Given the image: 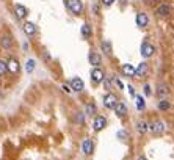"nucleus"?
<instances>
[{
    "instance_id": "f257e3e1",
    "label": "nucleus",
    "mask_w": 174,
    "mask_h": 160,
    "mask_svg": "<svg viewBox=\"0 0 174 160\" xmlns=\"http://www.w3.org/2000/svg\"><path fill=\"white\" fill-rule=\"evenodd\" d=\"M67 8L74 14H80L83 11V3H82V0H69V2H67Z\"/></svg>"
},
{
    "instance_id": "f03ea898",
    "label": "nucleus",
    "mask_w": 174,
    "mask_h": 160,
    "mask_svg": "<svg viewBox=\"0 0 174 160\" xmlns=\"http://www.w3.org/2000/svg\"><path fill=\"white\" fill-rule=\"evenodd\" d=\"M141 55L144 57V58H149V57H152L154 55V52H155V47L152 44H147V42H144L143 45H141Z\"/></svg>"
},
{
    "instance_id": "7ed1b4c3",
    "label": "nucleus",
    "mask_w": 174,
    "mask_h": 160,
    "mask_svg": "<svg viewBox=\"0 0 174 160\" xmlns=\"http://www.w3.org/2000/svg\"><path fill=\"white\" fill-rule=\"evenodd\" d=\"M149 129H151V132H154V133H163L166 126H165L163 121H154L151 126H149Z\"/></svg>"
},
{
    "instance_id": "20e7f679",
    "label": "nucleus",
    "mask_w": 174,
    "mask_h": 160,
    "mask_svg": "<svg viewBox=\"0 0 174 160\" xmlns=\"http://www.w3.org/2000/svg\"><path fill=\"white\" fill-rule=\"evenodd\" d=\"M91 80L94 83H101L104 80V71L102 69H99V67H96V69L91 71Z\"/></svg>"
},
{
    "instance_id": "39448f33",
    "label": "nucleus",
    "mask_w": 174,
    "mask_h": 160,
    "mask_svg": "<svg viewBox=\"0 0 174 160\" xmlns=\"http://www.w3.org/2000/svg\"><path fill=\"white\" fill-rule=\"evenodd\" d=\"M7 67H8V71H10L11 74H17V72H19V61H17L16 58H10V60L7 61Z\"/></svg>"
},
{
    "instance_id": "423d86ee",
    "label": "nucleus",
    "mask_w": 174,
    "mask_h": 160,
    "mask_svg": "<svg viewBox=\"0 0 174 160\" xmlns=\"http://www.w3.org/2000/svg\"><path fill=\"white\" fill-rule=\"evenodd\" d=\"M105 126H107V119H105L104 116H97V118L94 119V124H93V127H94V130H96V132L102 130Z\"/></svg>"
},
{
    "instance_id": "0eeeda50",
    "label": "nucleus",
    "mask_w": 174,
    "mask_h": 160,
    "mask_svg": "<svg viewBox=\"0 0 174 160\" xmlns=\"http://www.w3.org/2000/svg\"><path fill=\"white\" fill-rule=\"evenodd\" d=\"M71 89H74V91H77V93H80V91L83 89V80L79 79V77L72 79V80H71Z\"/></svg>"
},
{
    "instance_id": "6e6552de",
    "label": "nucleus",
    "mask_w": 174,
    "mask_h": 160,
    "mask_svg": "<svg viewBox=\"0 0 174 160\" xmlns=\"http://www.w3.org/2000/svg\"><path fill=\"white\" fill-rule=\"evenodd\" d=\"M116 101H118L116 96L110 93V94H107V96L104 97V105H105L107 108H113V107L116 105Z\"/></svg>"
},
{
    "instance_id": "1a4fd4ad",
    "label": "nucleus",
    "mask_w": 174,
    "mask_h": 160,
    "mask_svg": "<svg viewBox=\"0 0 174 160\" xmlns=\"http://www.w3.org/2000/svg\"><path fill=\"white\" fill-rule=\"evenodd\" d=\"M146 72H147V63H140L138 64V67L135 69V77H143V76H146Z\"/></svg>"
},
{
    "instance_id": "9d476101",
    "label": "nucleus",
    "mask_w": 174,
    "mask_h": 160,
    "mask_svg": "<svg viewBox=\"0 0 174 160\" xmlns=\"http://www.w3.org/2000/svg\"><path fill=\"white\" fill-rule=\"evenodd\" d=\"M24 32H25V35H28V36L35 35L36 33V27H35L33 22H25V24H24Z\"/></svg>"
},
{
    "instance_id": "9b49d317",
    "label": "nucleus",
    "mask_w": 174,
    "mask_h": 160,
    "mask_svg": "<svg viewBox=\"0 0 174 160\" xmlns=\"http://www.w3.org/2000/svg\"><path fill=\"white\" fill-rule=\"evenodd\" d=\"M93 149H94L93 141H91V140H85V141H83V145H82V151H83V154L89 155V154L93 152Z\"/></svg>"
},
{
    "instance_id": "f8f14e48",
    "label": "nucleus",
    "mask_w": 174,
    "mask_h": 160,
    "mask_svg": "<svg viewBox=\"0 0 174 160\" xmlns=\"http://www.w3.org/2000/svg\"><path fill=\"white\" fill-rule=\"evenodd\" d=\"M113 108H115V111H116V115H118V116H126V113H127V107L124 105V104L116 102V105H115Z\"/></svg>"
},
{
    "instance_id": "ddd939ff",
    "label": "nucleus",
    "mask_w": 174,
    "mask_h": 160,
    "mask_svg": "<svg viewBox=\"0 0 174 160\" xmlns=\"http://www.w3.org/2000/svg\"><path fill=\"white\" fill-rule=\"evenodd\" d=\"M14 13H16V16H17L19 19H24V17L27 16V8L24 6V5H16Z\"/></svg>"
},
{
    "instance_id": "4468645a",
    "label": "nucleus",
    "mask_w": 174,
    "mask_h": 160,
    "mask_svg": "<svg viewBox=\"0 0 174 160\" xmlns=\"http://www.w3.org/2000/svg\"><path fill=\"white\" fill-rule=\"evenodd\" d=\"M137 25L138 27H146L147 25V16L144 13H138L137 14Z\"/></svg>"
},
{
    "instance_id": "2eb2a0df",
    "label": "nucleus",
    "mask_w": 174,
    "mask_h": 160,
    "mask_svg": "<svg viewBox=\"0 0 174 160\" xmlns=\"http://www.w3.org/2000/svg\"><path fill=\"white\" fill-rule=\"evenodd\" d=\"M122 74L124 76H135V67L132 66V64H124L122 66Z\"/></svg>"
},
{
    "instance_id": "dca6fc26",
    "label": "nucleus",
    "mask_w": 174,
    "mask_h": 160,
    "mask_svg": "<svg viewBox=\"0 0 174 160\" xmlns=\"http://www.w3.org/2000/svg\"><path fill=\"white\" fill-rule=\"evenodd\" d=\"M169 11H171V8H169V5H166V3H163V5H160V6L157 8L159 16H168Z\"/></svg>"
},
{
    "instance_id": "f3484780",
    "label": "nucleus",
    "mask_w": 174,
    "mask_h": 160,
    "mask_svg": "<svg viewBox=\"0 0 174 160\" xmlns=\"http://www.w3.org/2000/svg\"><path fill=\"white\" fill-rule=\"evenodd\" d=\"M101 61H102V58H101V55H97V54H91L89 55V63L93 64V66H99L101 64Z\"/></svg>"
},
{
    "instance_id": "a211bd4d",
    "label": "nucleus",
    "mask_w": 174,
    "mask_h": 160,
    "mask_svg": "<svg viewBox=\"0 0 174 160\" xmlns=\"http://www.w3.org/2000/svg\"><path fill=\"white\" fill-rule=\"evenodd\" d=\"M157 94H159V97H160V99H163V97L168 94V86L160 85V86H159V89H157Z\"/></svg>"
},
{
    "instance_id": "6ab92c4d",
    "label": "nucleus",
    "mask_w": 174,
    "mask_h": 160,
    "mask_svg": "<svg viewBox=\"0 0 174 160\" xmlns=\"http://www.w3.org/2000/svg\"><path fill=\"white\" fill-rule=\"evenodd\" d=\"M11 44H13V41H11V36H3L2 38V45H3V49H10L11 47Z\"/></svg>"
},
{
    "instance_id": "aec40b11",
    "label": "nucleus",
    "mask_w": 174,
    "mask_h": 160,
    "mask_svg": "<svg viewBox=\"0 0 174 160\" xmlns=\"http://www.w3.org/2000/svg\"><path fill=\"white\" fill-rule=\"evenodd\" d=\"M82 35H83L85 38H89V36H91V27H89L88 24H83V25H82Z\"/></svg>"
},
{
    "instance_id": "412c9836",
    "label": "nucleus",
    "mask_w": 174,
    "mask_h": 160,
    "mask_svg": "<svg viewBox=\"0 0 174 160\" xmlns=\"http://www.w3.org/2000/svg\"><path fill=\"white\" fill-rule=\"evenodd\" d=\"M159 108H160V110H163V111H166V110L169 108V102H168V101L163 97V99L159 102Z\"/></svg>"
},
{
    "instance_id": "4be33fe9",
    "label": "nucleus",
    "mask_w": 174,
    "mask_h": 160,
    "mask_svg": "<svg viewBox=\"0 0 174 160\" xmlns=\"http://www.w3.org/2000/svg\"><path fill=\"white\" fill-rule=\"evenodd\" d=\"M33 69H35V60H28L25 64V71L30 74V72H33Z\"/></svg>"
},
{
    "instance_id": "5701e85b",
    "label": "nucleus",
    "mask_w": 174,
    "mask_h": 160,
    "mask_svg": "<svg viewBox=\"0 0 174 160\" xmlns=\"http://www.w3.org/2000/svg\"><path fill=\"white\" fill-rule=\"evenodd\" d=\"M85 111H86V115H94L96 113V105L94 104H88L85 107Z\"/></svg>"
},
{
    "instance_id": "b1692460",
    "label": "nucleus",
    "mask_w": 174,
    "mask_h": 160,
    "mask_svg": "<svg viewBox=\"0 0 174 160\" xmlns=\"http://www.w3.org/2000/svg\"><path fill=\"white\" fill-rule=\"evenodd\" d=\"M135 101H137V108L138 110H143L144 108V99L141 96H135Z\"/></svg>"
},
{
    "instance_id": "393cba45",
    "label": "nucleus",
    "mask_w": 174,
    "mask_h": 160,
    "mask_svg": "<svg viewBox=\"0 0 174 160\" xmlns=\"http://www.w3.org/2000/svg\"><path fill=\"white\" fill-rule=\"evenodd\" d=\"M102 49H104V52L107 54V55H111V45H110V42H102Z\"/></svg>"
},
{
    "instance_id": "a878e982",
    "label": "nucleus",
    "mask_w": 174,
    "mask_h": 160,
    "mask_svg": "<svg viewBox=\"0 0 174 160\" xmlns=\"http://www.w3.org/2000/svg\"><path fill=\"white\" fill-rule=\"evenodd\" d=\"M8 72V67H7V63L0 60V76H5Z\"/></svg>"
},
{
    "instance_id": "bb28decb",
    "label": "nucleus",
    "mask_w": 174,
    "mask_h": 160,
    "mask_svg": "<svg viewBox=\"0 0 174 160\" xmlns=\"http://www.w3.org/2000/svg\"><path fill=\"white\" fill-rule=\"evenodd\" d=\"M137 129H138V132H141V133H144V132L147 130V124L141 121V123H138V127H137Z\"/></svg>"
},
{
    "instance_id": "cd10ccee",
    "label": "nucleus",
    "mask_w": 174,
    "mask_h": 160,
    "mask_svg": "<svg viewBox=\"0 0 174 160\" xmlns=\"http://www.w3.org/2000/svg\"><path fill=\"white\" fill-rule=\"evenodd\" d=\"M102 3H104V5H107V6H110V5H113V3H115V0H102Z\"/></svg>"
},
{
    "instance_id": "c85d7f7f",
    "label": "nucleus",
    "mask_w": 174,
    "mask_h": 160,
    "mask_svg": "<svg viewBox=\"0 0 174 160\" xmlns=\"http://www.w3.org/2000/svg\"><path fill=\"white\" fill-rule=\"evenodd\" d=\"M76 119H77V123H80V124H83V116H82V113H79V115L76 116Z\"/></svg>"
},
{
    "instance_id": "c756f323",
    "label": "nucleus",
    "mask_w": 174,
    "mask_h": 160,
    "mask_svg": "<svg viewBox=\"0 0 174 160\" xmlns=\"http://www.w3.org/2000/svg\"><path fill=\"white\" fill-rule=\"evenodd\" d=\"M144 93H146L147 96L151 94V86H149V85H146V86H144Z\"/></svg>"
},
{
    "instance_id": "7c9ffc66",
    "label": "nucleus",
    "mask_w": 174,
    "mask_h": 160,
    "mask_svg": "<svg viewBox=\"0 0 174 160\" xmlns=\"http://www.w3.org/2000/svg\"><path fill=\"white\" fill-rule=\"evenodd\" d=\"M118 135L121 136V138H122V140H124V138H126V136H127V133H126V132H124V130H121V132H119Z\"/></svg>"
},
{
    "instance_id": "2f4dec72",
    "label": "nucleus",
    "mask_w": 174,
    "mask_h": 160,
    "mask_svg": "<svg viewBox=\"0 0 174 160\" xmlns=\"http://www.w3.org/2000/svg\"><path fill=\"white\" fill-rule=\"evenodd\" d=\"M63 89H64V91H66V93H69V91H71V88H69V86H67V85H63Z\"/></svg>"
},
{
    "instance_id": "473e14b6",
    "label": "nucleus",
    "mask_w": 174,
    "mask_h": 160,
    "mask_svg": "<svg viewBox=\"0 0 174 160\" xmlns=\"http://www.w3.org/2000/svg\"><path fill=\"white\" fill-rule=\"evenodd\" d=\"M129 91H130V94H132V96H135V91H133V88H132V86H129Z\"/></svg>"
},
{
    "instance_id": "72a5a7b5",
    "label": "nucleus",
    "mask_w": 174,
    "mask_h": 160,
    "mask_svg": "<svg viewBox=\"0 0 174 160\" xmlns=\"http://www.w3.org/2000/svg\"><path fill=\"white\" fill-rule=\"evenodd\" d=\"M138 160H147V158H146V157H140Z\"/></svg>"
},
{
    "instance_id": "f704fd0d",
    "label": "nucleus",
    "mask_w": 174,
    "mask_h": 160,
    "mask_svg": "<svg viewBox=\"0 0 174 160\" xmlns=\"http://www.w3.org/2000/svg\"><path fill=\"white\" fill-rule=\"evenodd\" d=\"M154 2H159V0H154Z\"/></svg>"
}]
</instances>
